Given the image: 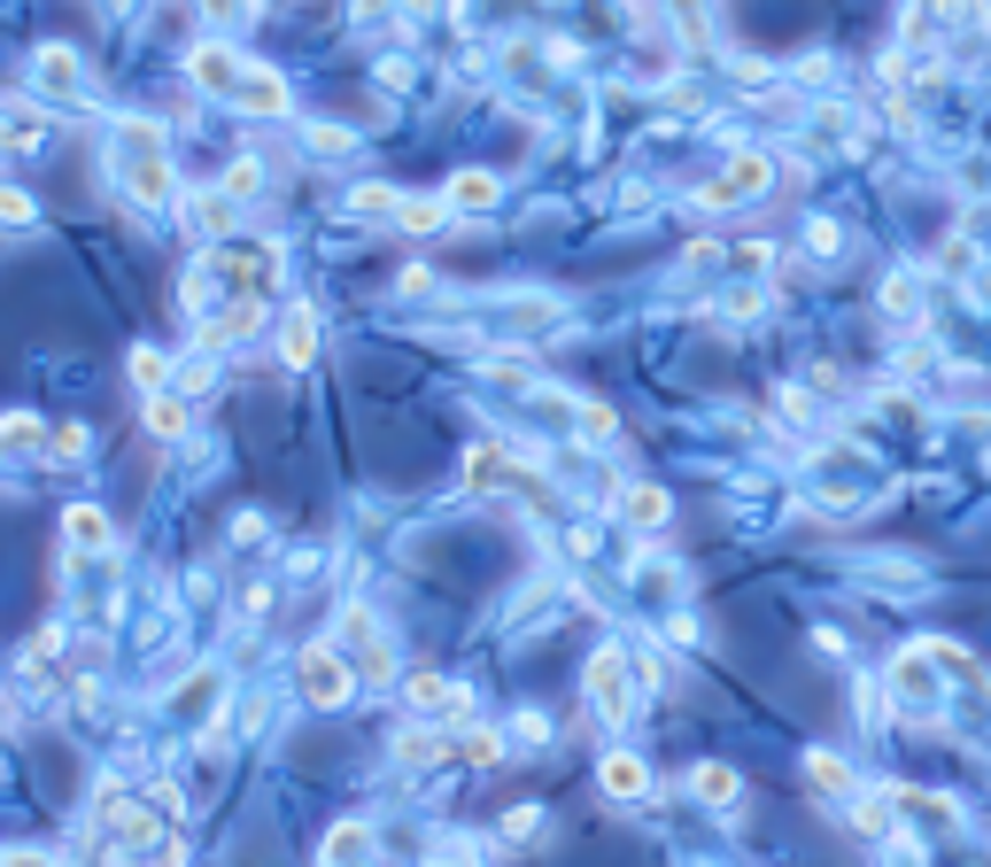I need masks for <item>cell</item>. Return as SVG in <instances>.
I'll return each instance as SVG.
<instances>
[{"instance_id": "obj_1", "label": "cell", "mask_w": 991, "mask_h": 867, "mask_svg": "<svg viewBox=\"0 0 991 867\" xmlns=\"http://www.w3.org/2000/svg\"><path fill=\"white\" fill-rule=\"evenodd\" d=\"M272 295H279V248L272 240H217L186 272V311H194L202 342H241L272 311Z\"/></svg>"}, {"instance_id": "obj_2", "label": "cell", "mask_w": 991, "mask_h": 867, "mask_svg": "<svg viewBox=\"0 0 991 867\" xmlns=\"http://www.w3.org/2000/svg\"><path fill=\"white\" fill-rule=\"evenodd\" d=\"M186 78H194L202 93H217L225 109H248V117H279V109H287V86H279V70H264V62L233 55L225 39H202V47L186 55Z\"/></svg>"}, {"instance_id": "obj_29", "label": "cell", "mask_w": 991, "mask_h": 867, "mask_svg": "<svg viewBox=\"0 0 991 867\" xmlns=\"http://www.w3.org/2000/svg\"><path fill=\"white\" fill-rule=\"evenodd\" d=\"M202 8H209L217 23H241V16H248V0H202Z\"/></svg>"}, {"instance_id": "obj_17", "label": "cell", "mask_w": 991, "mask_h": 867, "mask_svg": "<svg viewBox=\"0 0 991 867\" xmlns=\"http://www.w3.org/2000/svg\"><path fill=\"white\" fill-rule=\"evenodd\" d=\"M689 790H697L705 806H736V767H713V759H705V767L689 775Z\"/></svg>"}, {"instance_id": "obj_4", "label": "cell", "mask_w": 991, "mask_h": 867, "mask_svg": "<svg viewBox=\"0 0 991 867\" xmlns=\"http://www.w3.org/2000/svg\"><path fill=\"white\" fill-rule=\"evenodd\" d=\"M295 682H303V697H311V705H349V690H356V674H349V659H341V651H333V643H311V651H303V659H295Z\"/></svg>"}, {"instance_id": "obj_8", "label": "cell", "mask_w": 991, "mask_h": 867, "mask_svg": "<svg viewBox=\"0 0 991 867\" xmlns=\"http://www.w3.org/2000/svg\"><path fill=\"white\" fill-rule=\"evenodd\" d=\"M279 356H287V364H311V356H318V311L295 303V311L279 318Z\"/></svg>"}, {"instance_id": "obj_27", "label": "cell", "mask_w": 991, "mask_h": 867, "mask_svg": "<svg viewBox=\"0 0 991 867\" xmlns=\"http://www.w3.org/2000/svg\"><path fill=\"white\" fill-rule=\"evenodd\" d=\"M496 751H503V743H496V736H489V728H481V736H465V759H473V767H489V759H496Z\"/></svg>"}, {"instance_id": "obj_23", "label": "cell", "mask_w": 991, "mask_h": 867, "mask_svg": "<svg viewBox=\"0 0 991 867\" xmlns=\"http://www.w3.org/2000/svg\"><path fill=\"white\" fill-rule=\"evenodd\" d=\"M264 164H233V171H225V201H248V194H256V186H264Z\"/></svg>"}, {"instance_id": "obj_11", "label": "cell", "mask_w": 991, "mask_h": 867, "mask_svg": "<svg viewBox=\"0 0 991 867\" xmlns=\"http://www.w3.org/2000/svg\"><path fill=\"white\" fill-rule=\"evenodd\" d=\"M403 697H411L419 712H465V690H458V682H442V674H411Z\"/></svg>"}, {"instance_id": "obj_31", "label": "cell", "mask_w": 991, "mask_h": 867, "mask_svg": "<svg viewBox=\"0 0 991 867\" xmlns=\"http://www.w3.org/2000/svg\"><path fill=\"white\" fill-rule=\"evenodd\" d=\"M434 867H473V860L465 853H434Z\"/></svg>"}, {"instance_id": "obj_26", "label": "cell", "mask_w": 991, "mask_h": 867, "mask_svg": "<svg viewBox=\"0 0 991 867\" xmlns=\"http://www.w3.org/2000/svg\"><path fill=\"white\" fill-rule=\"evenodd\" d=\"M78 450H86V426H55L47 434V457H78Z\"/></svg>"}, {"instance_id": "obj_21", "label": "cell", "mask_w": 991, "mask_h": 867, "mask_svg": "<svg viewBox=\"0 0 991 867\" xmlns=\"http://www.w3.org/2000/svg\"><path fill=\"white\" fill-rule=\"evenodd\" d=\"M0 442L8 450H47V426L39 418H0Z\"/></svg>"}, {"instance_id": "obj_9", "label": "cell", "mask_w": 991, "mask_h": 867, "mask_svg": "<svg viewBox=\"0 0 991 867\" xmlns=\"http://www.w3.org/2000/svg\"><path fill=\"white\" fill-rule=\"evenodd\" d=\"M620 512H628V526H644V534H651V526H666L674 504H666V489H651V481H628V489H620Z\"/></svg>"}, {"instance_id": "obj_12", "label": "cell", "mask_w": 991, "mask_h": 867, "mask_svg": "<svg viewBox=\"0 0 991 867\" xmlns=\"http://www.w3.org/2000/svg\"><path fill=\"white\" fill-rule=\"evenodd\" d=\"M496 194H503L496 171H458L450 186H442V201H450V209H496Z\"/></svg>"}, {"instance_id": "obj_19", "label": "cell", "mask_w": 991, "mask_h": 867, "mask_svg": "<svg viewBox=\"0 0 991 867\" xmlns=\"http://www.w3.org/2000/svg\"><path fill=\"white\" fill-rule=\"evenodd\" d=\"M140 418H148V434H164V442L186 434V403H178V395H148V411H140Z\"/></svg>"}, {"instance_id": "obj_3", "label": "cell", "mask_w": 991, "mask_h": 867, "mask_svg": "<svg viewBox=\"0 0 991 867\" xmlns=\"http://www.w3.org/2000/svg\"><path fill=\"white\" fill-rule=\"evenodd\" d=\"M109 164H117V186H125L140 209H170V201H178L164 132H156L148 117H117V132H109Z\"/></svg>"}, {"instance_id": "obj_13", "label": "cell", "mask_w": 991, "mask_h": 867, "mask_svg": "<svg viewBox=\"0 0 991 867\" xmlns=\"http://www.w3.org/2000/svg\"><path fill=\"white\" fill-rule=\"evenodd\" d=\"M326 867H372V829L364 821H341L326 837Z\"/></svg>"}, {"instance_id": "obj_5", "label": "cell", "mask_w": 991, "mask_h": 867, "mask_svg": "<svg viewBox=\"0 0 991 867\" xmlns=\"http://www.w3.org/2000/svg\"><path fill=\"white\" fill-rule=\"evenodd\" d=\"M589 697L605 720H628L636 712V674H628V651H597L589 659Z\"/></svg>"}, {"instance_id": "obj_22", "label": "cell", "mask_w": 991, "mask_h": 867, "mask_svg": "<svg viewBox=\"0 0 991 867\" xmlns=\"http://www.w3.org/2000/svg\"><path fill=\"white\" fill-rule=\"evenodd\" d=\"M806 775H814V782H822L828 798H844V790H852V775H844V767H836V759H828V751H814V759H806Z\"/></svg>"}, {"instance_id": "obj_14", "label": "cell", "mask_w": 991, "mask_h": 867, "mask_svg": "<svg viewBox=\"0 0 991 867\" xmlns=\"http://www.w3.org/2000/svg\"><path fill=\"white\" fill-rule=\"evenodd\" d=\"M62 534H70V550H109V512L70 504V512H62Z\"/></svg>"}, {"instance_id": "obj_15", "label": "cell", "mask_w": 991, "mask_h": 867, "mask_svg": "<svg viewBox=\"0 0 991 867\" xmlns=\"http://www.w3.org/2000/svg\"><path fill=\"white\" fill-rule=\"evenodd\" d=\"M341 636L356 643V659H364V674L380 682V674H387V643H380V628H372L364 612H349V620H341Z\"/></svg>"}, {"instance_id": "obj_32", "label": "cell", "mask_w": 991, "mask_h": 867, "mask_svg": "<svg viewBox=\"0 0 991 867\" xmlns=\"http://www.w3.org/2000/svg\"><path fill=\"white\" fill-rule=\"evenodd\" d=\"M0 457H8V442H0Z\"/></svg>"}, {"instance_id": "obj_16", "label": "cell", "mask_w": 991, "mask_h": 867, "mask_svg": "<svg viewBox=\"0 0 991 867\" xmlns=\"http://www.w3.org/2000/svg\"><path fill=\"white\" fill-rule=\"evenodd\" d=\"M503 473H511V465H503V450H489V442H481V450H465V489H481V496H489V489H503Z\"/></svg>"}, {"instance_id": "obj_28", "label": "cell", "mask_w": 991, "mask_h": 867, "mask_svg": "<svg viewBox=\"0 0 991 867\" xmlns=\"http://www.w3.org/2000/svg\"><path fill=\"white\" fill-rule=\"evenodd\" d=\"M311 148H318V156H349V132H333V125H318V132H311Z\"/></svg>"}, {"instance_id": "obj_10", "label": "cell", "mask_w": 991, "mask_h": 867, "mask_svg": "<svg viewBox=\"0 0 991 867\" xmlns=\"http://www.w3.org/2000/svg\"><path fill=\"white\" fill-rule=\"evenodd\" d=\"M597 782H605L612 798H644V790H651V767H644V759H628V751H612V759L597 767Z\"/></svg>"}, {"instance_id": "obj_20", "label": "cell", "mask_w": 991, "mask_h": 867, "mask_svg": "<svg viewBox=\"0 0 991 867\" xmlns=\"http://www.w3.org/2000/svg\"><path fill=\"white\" fill-rule=\"evenodd\" d=\"M186 217H194L202 233H217V240L233 233V201H225V194H194V201H186Z\"/></svg>"}, {"instance_id": "obj_18", "label": "cell", "mask_w": 991, "mask_h": 867, "mask_svg": "<svg viewBox=\"0 0 991 867\" xmlns=\"http://www.w3.org/2000/svg\"><path fill=\"white\" fill-rule=\"evenodd\" d=\"M133 387H140V395H164L170 387V356L164 348H133Z\"/></svg>"}, {"instance_id": "obj_25", "label": "cell", "mask_w": 991, "mask_h": 867, "mask_svg": "<svg viewBox=\"0 0 991 867\" xmlns=\"http://www.w3.org/2000/svg\"><path fill=\"white\" fill-rule=\"evenodd\" d=\"M938 8H945V0H906V39H930V23H938Z\"/></svg>"}, {"instance_id": "obj_6", "label": "cell", "mask_w": 991, "mask_h": 867, "mask_svg": "<svg viewBox=\"0 0 991 867\" xmlns=\"http://www.w3.org/2000/svg\"><path fill=\"white\" fill-rule=\"evenodd\" d=\"M767 178H775V164H767V156H736L720 178H705V186H697V201H705V209H736V201L767 194Z\"/></svg>"}, {"instance_id": "obj_7", "label": "cell", "mask_w": 991, "mask_h": 867, "mask_svg": "<svg viewBox=\"0 0 991 867\" xmlns=\"http://www.w3.org/2000/svg\"><path fill=\"white\" fill-rule=\"evenodd\" d=\"M31 86H39V93H55V101H78V93H86V70H78V55H70V47H39Z\"/></svg>"}, {"instance_id": "obj_30", "label": "cell", "mask_w": 991, "mask_h": 867, "mask_svg": "<svg viewBox=\"0 0 991 867\" xmlns=\"http://www.w3.org/2000/svg\"><path fill=\"white\" fill-rule=\"evenodd\" d=\"M0 867H47V860H39V853H8Z\"/></svg>"}, {"instance_id": "obj_24", "label": "cell", "mask_w": 991, "mask_h": 867, "mask_svg": "<svg viewBox=\"0 0 991 867\" xmlns=\"http://www.w3.org/2000/svg\"><path fill=\"white\" fill-rule=\"evenodd\" d=\"M0 225H31V194L23 186H0Z\"/></svg>"}]
</instances>
